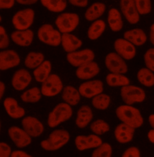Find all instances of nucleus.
<instances>
[{"mask_svg":"<svg viewBox=\"0 0 154 157\" xmlns=\"http://www.w3.org/2000/svg\"><path fill=\"white\" fill-rule=\"evenodd\" d=\"M23 129L31 137H38L44 131L43 124L37 118L28 116L22 120Z\"/></svg>","mask_w":154,"mask_h":157,"instance_id":"nucleus-14","label":"nucleus"},{"mask_svg":"<svg viewBox=\"0 0 154 157\" xmlns=\"http://www.w3.org/2000/svg\"><path fill=\"white\" fill-rule=\"evenodd\" d=\"M123 157H140V152L136 147H130L128 148L122 154Z\"/></svg>","mask_w":154,"mask_h":157,"instance_id":"nucleus-43","label":"nucleus"},{"mask_svg":"<svg viewBox=\"0 0 154 157\" xmlns=\"http://www.w3.org/2000/svg\"><path fill=\"white\" fill-rule=\"evenodd\" d=\"M2 17H1V16L0 15V22L2 21Z\"/></svg>","mask_w":154,"mask_h":157,"instance_id":"nucleus-52","label":"nucleus"},{"mask_svg":"<svg viewBox=\"0 0 154 157\" xmlns=\"http://www.w3.org/2000/svg\"><path fill=\"white\" fill-rule=\"evenodd\" d=\"M95 56L94 52L87 48L68 53L66 55V59L71 65L78 67L85 63L94 60Z\"/></svg>","mask_w":154,"mask_h":157,"instance_id":"nucleus-10","label":"nucleus"},{"mask_svg":"<svg viewBox=\"0 0 154 157\" xmlns=\"http://www.w3.org/2000/svg\"><path fill=\"white\" fill-rule=\"evenodd\" d=\"M111 102L110 97L105 94L100 93L92 99V103L93 106L99 110H105L108 108Z\"/></svg>","mask_w":154,"mask_h":157,"instance_id":"nucleus-36","label":"nucleus"},{"mask_svg":"<svg viewBox=\"0 0 154 157\" xmlns=\"http://www.w3.org/2000/svg\"><path fill=\"white\" fill-rule=\"evenodd\" d=\"M106 82L107 84L112 87L123 86L130 85V79L120 73H110L106 76Z\"/></svg>","mask_w":154,"mask_h":157,"instance_id":"nucleus-32","label":"nucleus"},{"mask_svg":"<svg viewBox=\"0 0 154 157\" xmlns=\"http://www.w3.org/2000/svg\"><path fill=\"white\" fill-rule=\"evenodd\" d=\"M70 140L69 133L64 129L53 131L46 140L40 143L42 148L46 151H57L68 143Z\"/></svg>","mask_w":154,"mask_h":157,"instance_id":"nucleus-2","label":"nucleus"},{"mask_svg":"<svg viewBox=\"0 0 154 157\" xmlns=\"http://www.w3.org/2000/svg\"><path fill=\"white\" fill-rule=\"evenodd\" d=\"M154 48H151L148 50L144 55V60L146 67L152 71H154Z\"/></svg>","mask_w":154,"mask_h":157,"instance_id":"nucleus-40","label":"nucleus"},{"mask_svg":"<svg viewBox=\"0 0 154 157\" xmlns=\"http://www.w3.org/2000/svg\"><path fill=\"white\" fill-rule=\"evenodd\" d=\"M123 38L127 39L135 46H141L147 41V35L141 29H134L125 32Z\"/></svg>","mask_w":154,"mask_h":157,"instance_id":"nucleus-24","label":"nucleus"},{"mask_svg":"<svg viewBox=\"0 0 154 157\" xmlns=\"http://www.w3.org/2000/svg\"><path fill=\"white\" fill-rule=\"evenodd\" d=\"M9 136L18 148H24L31 143V137L23 129L18 126H11L8 130Z\"/></svg>","mask_w":154,"mask_h":157,"instance_id":"nucleus-13","label":"nucleus"},{"mask_svg":"<svg viewBox=\"0 0 154 157\" xmlns=\"http://www.w3.org/2000/svg\"><path fill=\"white\" fill-rule=\"evenodd\" d=\"M10 40L5 28L0 25V49H4L9 47Z\"/></svg>","mask_w":154,"mask_h":157,"instance_id":"nucleus-41","label":"nucleus"},{"mask_svg":"<svg viewBox=\"0 0 154 157\" xmlns=\"http://www.w3.org/2000/svg\"><path fill=\"white\" fill-rule=\"evenodd\" d=\"M20 62L19 55L13 50L0 52V70L5 71L18 66Z\"/></svg>","mask_w":154,"mask_h":157,"instance_id":"nucleus-15","label":"nucleus"},{"mask_svg":"<svg viewBox=\"0 0 154 157\" xmlns=\"http://www.w3.org/2000/svg\"><path fill=\"white\" fill-rule=\"evenodd\" d=\"M138 82L146 87H152L154 85V75L152 71L148 68H141L137 73Z\"/></svg>","mask_w":154,"mask_h":157,"instance_id":"nucleus-33","label":"nucleus"},{"mask_svg":"<svg viewBox=\"0 0 154 157\" xmlns=\"http://www.w3.org/2000/svg\"><path fill=\"white\" fill-rule=\"evenodd\" d=\"M68 1L71 5L78 7H86L89 3V0H68Z\"/></svg>","mask_w":154,"mask_h":157,"instance_id":"nucleus-45","label":"nucleus"},{"mask_svg":"<svg viewBox=\"0 0 154 157\" xmlns=\"http://www.w3.org/2000/svg\"><path fill=\"white\" fill-rule=\"evenodd\" d=\"M116 53L126 60H131L136 55V48L133 44L124 38L116 39L114 43Z\"/></svg>","mask_w":154,"mask_h":157,"instance_id":"nucleus-12","label":"nucleus"},{"mask_svg":"<svg viewBox=\"0 0 154 157\" xmlns=\"http://www.w3.org/2000/svg\"><path fill=\"white\" fill-rule=\"evenodd\" d=\"M38 39L46 45L57 47L61 44V33L50 24L42 25L38 31Z\"/></svg>","mask_w":154,"mask_h":157,"instance_id":"nucleus-4","label":"nucleus"},{"mask_svg":"<svg viewBox=\"0 0 154 157\" xmlns=\"http://www.w3.org/2000/svg\"><path fill=\"white\" fill-rule=\"evenodd\" d=\"M38 0H15L16 2L21 5L24 6H31L36 4L38 2Z\"/></svg>","mask_w":154,"mask_h":157,"instance_id":"nucleus-47","label":"nucleus"},{"mask_svg":"<svg viewBox=\"0 0 154 157\" xmlns=\"http://www.w3.org/2000/svg\"><path fill=\"white\" fill-rule=\"evenodd\" d=\"M79 23V17L75 13H63L57 17L55 24L61 33L74 32Z\"/></svg>","mask_w":154,"mask_h":157,"instance_id":"nucleus-5","label":"nucleus"},{"mask_svg":"<svg viewBox=\"0 0 154 157\" xmlns=\"http://www.w3.org/2000/svg\"><path fill=\"white\" fill-rule=\"evenodd\" d=\"M10 157H31V155L22 151H15L12 152Z\"/></svg>","mask_w":154,"mask_h":157,"instance_id":"nucleus-46","label":"nucleus"},{"mask_svg":"<svg viewBox=\"0 0 154 157\" xmlns=\"http://www.w3.org/2000/svg\"><path fill=\"white\" fill-rule=\"evenodd\" d=\"M106 25L103 20H96L90 25L87 31L89 39L95 40L100 38L105 30Z\"/></svg>","mask_w":154,"mask_h":157,"instance_id":"nucleus-30","label":"nucleus"},{"mask_svg":"<svg viewBox=\"0 0 154 157\" xmlns=\"http://www.w3.org/2000/svg\"><path fill=\"white\" fill-rule=\"evenodd\" d=\"M35 12L30 8L18 11L13 17L12 22L13 27L19 30L28 29L33 24Z\"/></svg>","mask_w":154,"mask_h":157,"instance_id":"nucleus-7","label":"nucleus"},{"mask_svg":"<svg viewBox=\"0 0 154 157\" xmlns=\"http://www.w3.org/2000/svg\"><path fill=\"white\" fill-rule=\"evenodd\" d=\"M94 151L93 157H110L112 155V147L108 143H102Z\"/></svg>","mask_w":154,"mask_h":157,"instance_id":"nucleus-38","label":"nucleus"},{"mask_svg":"<svg viewBox=\"0 0 154 157\" xmlns=\"http://www.w3.org/2000/svg\"><path fill=\"white\" fill-rule=\"evenodd\" d=\"M104 90L103 82L100 80L87 81L82 83L78 89L81 95L86 98H90L102 93Z\"/></svg>","mask_w":154,"mask_h":157,"instance_id":"nucleus-11","label":"nucleus"},{"mask_svg":"<svg viewBox=\"0 0 154 157\" xmlns=\"http://www.w3.org/2000/svg\"><path fill=\"white\" fill-rule=\"evenodd\" d=\"M42 83L40 91L42 94L46 97L57 96L63 88V85L61 78L55 74L50 75Z\"/></svg>","mask_w":154,"mask_h":157,"instance_id":"nucleus-8","label":"nucleus"},{"mask_svg":"<svg viewBox=\"0 0 154 157\" xmlns=\"http://www.w3.org/2000/svg\"><path fill=\"white\" fill-rule=\"evenodd\" d=\"M135 128L122 123L118 124L115 129V137L116 140L122 144L130 142L134 137Z\"/></svg>","mask_w":154,"mask_h":157,"instance_id":"nucleus-20","label":"nucleus"},{"mask_svg":"<svg viewBox=\"0 0 154 157\" xmlns=\"http://www.w3.org/2000/svg\"><path fill=\"white\" fill-rule=\"evenodd\" d=\"M0 129H1V122H0Z\"/></svg>","mask_w":154,"mask_h":157,"instance_id":"nucleus-53","label":"nucleus"},{"mask_svg":"<svg viewBox=\"0 0 154 157\" xmlns=\"http://www.w3.org/2000/svg\"><path fill=\"white\" fill-rule=\"evenodd\" d=\"M148 138L149 140L152 143H154V129L150 130L148 133Z\"/></svg>","mask_w":154,"mask_h":157,"instance_id":"nucleus-50","label":"nucleus"},{"mask_svg":"<svg viewBox=\"0 0 154 157\" xmlns=\"http://www.w3.org/2000/svg\"><path fill=\"white\" fill-rule=\"evenodd\" d=\"M105 10L106 6L104 3L96 2L92 4L86 10L84 13V17L88 21H94L102 16Z\"/></svg>","mask_w":154,"mask_h":157,"instance_id":"nucleus-26","label":"nucleus"},{"mask_svg":"<svg viewBox=\"0 0 154 157\" xmlns=\"http://www.w3.org/2000/svg\"><path fill=\"white\" fill-rule=\"evenodd\" d=\"M42 5L54 13L63 12L67 7V0H40Z\"/></svg>","mask_w":154,"mask_h":157,"instance_id":"nucleus-31","label":"nucleus"},{"mask_svg":"<svg viewBox=\"0 0 154 157\" xmlns=\"http://www.w3.org/2000/svg\"><path fill=\"white\" fill-rule=\"evenodd\" d=\"M10 146L4 142H0V157H9L11 155Z\"/></svg>","mask_w":154,"mask_h":157,"instance_id":"nucleus-42","label":"nucleus"},{"mask_svg":"<svg viewBox=\"0 0 154 157\" xmlns=\"http://www.w3.org/2000/svg\"><path fill=\"white\" fill-rule=\"evenodd\" d=\"M149 39L150 42L152 45H154V24H152L151 26L150 32H149Z\"/></svg>","mask_w":154,"mask_h":157,"instance_id":"nucleus-48","label":"nucleus"},{"mask_svg":"<svg viewBox=\"0 0 154 157\" xmlns=\"http://www.w3.org/2000/svg\"><path fill=\"white\" fill-rule=\"evenodd\" d=\"M15 2V0H0V10L12 9Z\"/></svg>","mask_w":154,"mask_h":157,"instance_id":"nucleus-44","label":"nucleus"},{"mask_svg":"<svg viewBox=\"0 0 154 157\" xmlns=\"http://www.w3.org/2000/svg\"><path fill=\"white\" fill-rule=\"evenodd\" d=\"M134 2L140 15H148L151 12V0H134Z\"/></svg>","mask_w":154,"mask_h":157,"instance_id":"nucleus-39","label":"nucleus"},{"mask_svg":"<svg viewBox=\"0 0 154 157\" xmlns=\"http://www.w3.org/2000/svg\"><path fill=\"white\" fill-rule=\"evenodd\" d=\"M108 23L110 28L113 32L120 31L123 25L120 12L116 8H112L108 13Z\"/></svg>","mask_w":154,"mask_h":157,"instance_id":"nucleus-28","label":"nucleus"},{"mask_svg":"<svg viewBox=\"0 0 154 157\" xmlns=\"http://www.w3.org/2000/svg\"><path fill=\"white\" fill-rule=\"evenodd\" d=\"M42 93L38 87L30 88L24 92L21 96V100L25 103H36L41 99Z\"/></svg>","mask_w":154,"mask_h":157,"instance_id":"nucleus-35","label":"nucleus"},{"mask_svg":"<svg viewBox=\"0 0 154 157\" xmlns=\"http://www.w3.org/2000/svg\"><path fill=\"white\" fill-rule=\"evenodd\" d=\"M4 107L7 114L12 118L17 119L23 117L25 114V109L18 105L16 99L7 98L4 101Z\"/></svg>","mask_w":154,"mask_h":157,"instance_id":"nucleus-22","label":"nucleus"},{"mask_svg":"<svg viewBox=\"0 0 154 157\" xmlns=\"http://www.w3.org/2000/svg\"><path fill=\"white\" fill-rule=\"evenodd\" d=\"M31 80L32 77L28 71L20 69L14 73L12 78V85L15 90L22 91L30 85Z\"/></svg>","mask_w":154,"mask_h":157,"instance_id":"nucleus-19","label":"nucleus"},{"mask_svg":"<svg viewBox=\"0 0 154 157\" xmlns=\"http://www.w3.org/2000/svg\"><path fill=\"white\" fill-rule=\"evenodd\" d=\"M60 44L64 50L68 53L79 48L82 45V41L71 33H61Z\"/></svg>","mask_w":154,"mask_h":157,"instance_id":"nucleus-23","label":"nucleus"},{"mask_svg":"<svg viewBox=\"0 0 154 157\" xmlns=\"http://www.w3.org/2000/svg\"><path fill=\"white\" fill-rule=\"evenodd\" d=\"M11 39L16 45L20 47L30 46L34 39V33L30 29L16 30L11 34Z\"/></svg>","mask_w":154,"mask_h":157,"instance_id":"nucleus-21","label":"nucleus"},{"mask_svg":"<svg viewBox=\"0 0 154 157\" xmlns=\"http://www.w3.org/2000/svg\"><path fill=\"white\" fill-rule=\"evenodd\" d=\"M100 71L97 63L94 60L85 63L77 67L75 75L81 80L90 79L97 76Z\"/></svg>","mask_w":154,"mask_h":157,"instance_id":"nucleus-18","label":"nucleus"},{"mask_svg":"<svg viewBox=\"0 0 154 157\" xmlns=\"http://www.w3.org/2000/svg\"><path fill=\"white\" fill-rule=\"evenodd\" d=\"M51 63L50 60H43L38 67L35 68L33 75L35 80L40 83L44 82L50 75Z\"/></svg>","mask_w":154,"mask_h":157,"instance_id":"nucleus-29","label":"nucleus"},{"mask_svg":"<svg viewBox=\"0 0 154 157\" xmlns=\"http://www.w3.org/2000/svg\"><path fill=\"white\" fill-rule=\"evenodd\" d=\"M105 65L112 73L125 74L128 71V66L126 62L116 53H110L106 56Z\"/></svg>","mask_w":154,"mask_h":157,"instance_id":"nucleus-9","label":"nucleus"},{"mask_svg":"<svg viewBox=\"0 0 154 157\" xmlns=\"http://www.w3.org/2000/svg\"><path fill=\"white\" fill-rule=\"evenodd\" d=\"M44 55L42 53L31 52L26 56L24 63L30 69H35L44 60Z\"/></svg>","mask_w":154,"mask_h":157,"instance_id":"nucleus-34","label":"nucleus"},{"mask_svg":"<svg viewBox=\"0 0 154 157\" xmlns=\"http://www.w3.org/2000/svg\"><path fill=\"white\" fill-rule=\"evenodd\" d=\"M116 114L122 123L135 129L141 127L143 124V118L140 111L131 105H121L117 107Z\"/></svg>","mask_w":154,"mask_h":157,"instance_id":"nucleus-1","label":"nucleus"},{"mask_svg":"<svg viewBox=\"0 0 154 157\" xmlns=\"http://www.w3.org/2000/svg\"><path fill=\"white\" fill-rule=\"evenodd\" d=\"M63 90L61 98L65 103L70 106H75L79 102L81 95L75 88L68 85L65 86Z\"/></svg>","mask_w":154,"mask_h":157,"instance_id":"nucleus-27","label":"nucleus"},{"mask_svg":"<svg viewBox=\"0 0 154 157\" xmlns=\"http://www.w3.org/2000/svg\"><path fill=\"white\" fill-rule=\"evenodd\" d=\"M72 113L71 106L65 102L60 103L55 106L48 115V124L50 128H56L60 123L69 120Z\"/></svg>","mask_w":154,"mask_h":157,"instance_id":"nucleus-3","label":"nucleus"},{"mask_svg":"<svg viewBox=\"0 0 154 157\" xmlns=\"http://www.w3.org/2000/svg\"><path fill=\"white\" fill-rule=\"evenodd\" d=\"M120 8L129 23L135 24L139 22L140 14L136 9L134 0H120Z\"/></svg>","mask_w":154,"mask_h":157,"instance_id":"nucleus-16","label":"nucleus"},{"mask_svg":"<svg viewBox=\"0 0 154 157\" xmlns=\"http://www.w3.org/2000/svg\"><path fill=\"white\" fill-rule=\"evenodd\" d=\"M90 130L97 136L103 135L110 131V126L104 120L98 119L90 124Z\"/></svg>","mask_w":154,"mask_h":157,"instance_id":"nucleus-37","label":"nucleus"},{"mask_svg":"<svg viewBox=\"0 0 154 157\" xmlns=\"http://www.w3.org/2000/svg\"><path fill=\"white\" fill-rule=\"evenodd\" d=\"M94 117L91 108L87 105H83L79 108L77 112L75 124L79 128H86Z\"/></svg>","mask_w":154,"mask_h":157,"instance_id":"nucleus-25","label":"nucleus"},{"mask_svg":"<svg viewBox=\"0 0 154 157\" xmlns=\"http://www.w3.org/2000/svg\"><path fill=\"white\" fill-rule=\"evenodd\" d=\"M6 90V85L4 82L0 80V100L2 98Z\"/></svg>","mask_w":154,"mask_h":157,"instance_id":"nucleus-49","label":"nucleus"},{"mask_svg":"<svg viewBox=\"0 0 154 157\" xmlns=\"http://www.w3.org/2000/svg\"><path fill=\"white\" fill-rule=\"evenodd\" d=\"M149 124L151 125V126L152 127V129L154 128V115L153 114H152L151 115L149 116Z\"/></svg>","mask_w":154,"mask_h":157,"instance_id":"nucleus-51","label":"nucleus"},{"mask_svg":"<svg viewBox=\"0 0 154 157\" xmlns=\"http://www.w3.org/2000/svg\"><path fill=\"white\" fill-rule=\"evenodd\" d=\"M102 143L101 138L96 134H90L87 136H78L75 140L76 147L80 151L96 148Z\"/></svg>","mask_w":154,"mask_h":157,"instance_id":"nucleus-17","label":"nucleus"},{"mask_svg":"<svg viewBox=\"0 0 154 157\" xmlns=\"http://www.w3.org/2000/svg\"><path fill=\"white\" fill-rule=\"evenodd\" d=\"M120 96L123 102L128 105L141 103L146 98V93L143 89L130 85L122 86Z\"/></svg>","mask_w":154,"mask_h":157,"instance_id":"nucleus-6","label":"nucleus"}]
</instances>
